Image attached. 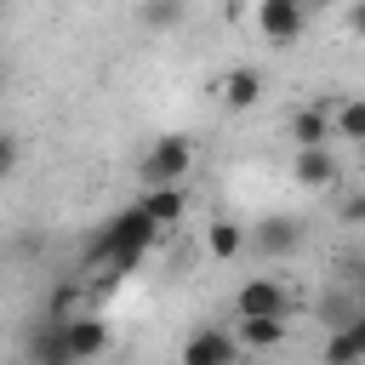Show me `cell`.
Here are the masks:
<instances>
[{"mask_svg": "<svg viewBox=\"0 0 365 365\" xmlns=\"http://www.w3.org/2000/svg\"><path fill=\"white\" fill-rule=\"evenodd\" d=\"M257 29L274 46H291V40H302L308 11H302V0H257Z\"/></svg>", "mask_w": 365, "mask_h": 365, "instance_id": "4", "label": "cell"}, {"mask_svg": "<svg viewBox=\"0 0 365 365\" xmlns=\"http://www.w3.org/2000/svg\"><path fill=\"white\" fill-rule=\"evenodd\" d=\"M331 137H336L331 103H302V108L291 114V143H297V148H325Z\"/></svg>", "mask_w": 365, "mask_h": 365, "instance_id": "10", "label": "cell"}, {"mask_svg": "<svg viewBox=\"0 0 365 365\" xmlns=\"http://www.w3.org/2000/svg\"><path fill=\"white\" fill-rule=\"evenodd\" d=\"M154 240H160V228L143 217V205H125V211H114V217L97 228V240L86 245V268H91L97 279H120V274H131V268L154 251Z\"/></svg>", "mask_w": 365, "mask_h": 365, "instance_id": "1", "label": "cell"}, {"mask_svg": "<svg viewBox=\"0 0 365 365\" xmlns=\"http://www.w3.org/2000/svg\"><path fill=\"white\" fill-rule=\"evenodd\" d=\"M182 365H240V342H234V331H222V325H200V331L182 342Z\"/></svg>", "mask_w": 365, "mask_h": 365, "instance_id": "5", "label": "cell"}, {"mask_svg": "<svg viewBox=\"0 0 365 365\" xmlns=\"http://www.w3.org/2000/svg\"><path fill=\"white\" fill-rule=\"evenodd\" d=\"M29 365H74V354H68V336H63V319H40L34 331H29Z\"/></svg>", "mask_w": 365, "mask_h": 365, "instance_id": "11", "label": "cell"}, {"mask_svg": "<svg viewBox=\"0 0 365 365\" xmlns=\"http://www.w3.org/2000/svg\"><path fill=\"white\" fill-rule=\"evenodd\" d=\"M234 319H285V285L274 274H257L234 291Z\"/></svg>", "mask_w": 365, "mask_h": 365, "instance_id": "3", "label": "cell"}, {"mask_svg": "<svg viewBox=\"0 0 365 365\" xmlns=\"http://www.w3.org/2000/svg\"><path fill=\"white\" fill-rule=\"evenodd\" d=\"M348 29L365 40V0H354V6H348Z\"/></svg>", "mask_w": 365, "mask_h": 365, "instance_id": "21", "label": "cell"}, {"mask_svg": "<svg viewBox=\"0 0 365 365\" xmlns=\"http://www.w3.org/2000/svg\"><path fill=\"white\" fill-rule=\"evenodd\" d=\"M314 6H331V0H302V11H314Z\"/></svg>", "mask_w": 365, "mask_h": 365, "instance_id": "22", "label": "cell"}, {"mask_svg": "<svg viewBox=\"0 0 365 365\" xmlns=\"http://www.w3.org/2000/svg\"><path fill=\"white\" fill-rule=\"evenodd\" d=\"M342 217H348V222H365V194H354V200H342Z\"/></svg>", "mask_w": 365, "mask_h": 365, "instance_id": "20", "label": "cell"}, {"mask_svg": "<svg viewBox=\"0 0 365 365\" xmlns=\"http://www.w3.org/2000/svg\"><path fill=\"white\" fill-rule=\"evenodd\" d=\"M205 251H211L217 262H228V257H240V251H245V228H240L234 217H217V222L205 228Z\"/></svg>", "mask_w": 365, "mask_h": 365, "instance_id": "15", "label": "cell"}, {"mask_svg": "<svg viewBox=\"0 0 365 365\" xmlns=\"http://www.w3.org/2000/svg\"><path fill=\"white\" fill-rule=\"evenodd\" d=\"M291 177H297L302 188H336V182H342V165L331 160V148H297Z\"/></svg>", "mask_w": 365, "mask_h": 365, "instance_id": "12", "label": "cell"}, {"mask_svg": "<svg viewBox=\"0 0 365 365\" xmlns=\"http://www.w3.org/2000/svg\"><path fill=\"white\" fill-rule=\"evenodd\" d=\"M319 365H365V314H348V319L331 331Z\"/></svg>", "mask_w": 365, "mask_h": 365, "instance_id": "9", "label": "cell"}, {"mask_svg": "<svg viewBox=\"0 0 365 365\" xmlns=\"http://www.w3.org/2000/svg\"><path fill=\"white\" fill-rule=\"evenodd\" d=\"M262 68H251V63H240V68H228L222 80H217V97L234 108V114H245V108H257L262 103Z\"/></svg>", "mask_w": 365, "mask_h": 365, "instance_id": "7", "label": "cell"}, {"mask_svg": "<svg viewBox=\"0 0 365 365\" xmlns=\"http://www.w3.org/2000/svg\"><path fill=\"white\" fill-rule=\"evenodd\" d=\"M51 319H74V314H91V297L80 291V285H63L57 297H51V308H46Z\"/></svg>", "mask_w": 365, "mask_h": 365, "instance_id": "18", "label": "cell"}, {"mask_svg": "<svg viewBox=\"0 0 365 365\" xmlns=\"http://www.w3.org/2000/svg\"><path fill=\"white\" fill-rule=\"evenodd\" d=\"M188 171H194V143H188L182 131H160V137L143 148V160H137V177H143L148 188L188 182Z\"/></svg>", "mask_w": 365, "mask_h": 365, "instance_id": "2", "label": "cell"}, {"mask_svg": "<svg viewBox=\"0 0 365 365\" xmlns=\"http://www.w3.org/2000/svg\"><path fill=\"white\" fill-rule=\"evenodd\" d=\"M17 154H23V143H17V131H0V182L17 171Z\"/></svg>", "mask_w": 365, "mask_h": 365, "instance_id": "19", "label": "cell"}, {"mask_svg": "<svg viewBox=\"0 0 365 365\" xmlns=\"http://www.w3.org/2000/svg\"><path fill=\"white\" fill-rule=\"evenodd\" d=\"M63 336H68L74 365H91V359L108 354V325H103L97 314H74V319H63Z\"/></svg>", "mask_w": 365, "mask_h": 365, "instance_id": "6", "label": "cell"}, {"mask_svg": "<svg viewBox=\"0 0 365 365\" xmlns=\"http://www.w3.org/2000/svg\"><path fill=\"white\" fill-rule=\"evenodd\" d=\"M234 342H240V348L268 354V348H279V342H285V319H240V325H234Z\"/></svg>", "mask_w": 365, "mask_h": 365, "instance_id": "14", "label": "cell"}, {"mask_svg": "<svg viewBox=\"0 0 365 365\" xmlns=\"http://www.w3.org/2000/svg\"><path fill=\"white\" fill-rule=\"evenodd\" d=\"M262 257H291L297 245H302V228H297V217H268V222H257V234H245Z\"/></svg>", "mask_w": 365, "mask_h": 365, "instance_id": "13", "label": "cell"}, {"mask_svg": "<svg viewBox=\"0 0 365 365\" xmlns=\"http://www.w3.org/2000/svg\"><path fill=\"white\" fill-rule=\"evenodd\" d=\"M188 17V0H137V23L143 29H177Z\"/></svg>", "mask_w": 365, "mask_h": 365, "instance_id": "16", "label": "cell"}, {"mask_svg": "<svg viewBox=\"0 0 365 365\" xmlns=\"http://www.w3.org/2000/svg\"><path fill=\"white\" fill-rule=\"evenodd\" d=\"M331 125H336V137L365 143V97H342V103H331Z\"/></svg>", "mask_w": 365, "mask_h": 365, "instance_id": "17", "label": "cell"}, {"mask_svg": "<svg viewBox=\"0 0 365 365\" xmlns=\"http://www.w3.org/2000/svg\"><path fill=\"white\" fill-rule=\"evenodd\" d=\"M143 217L160 228V234H171L177 222H182V211H188V194H182V182H165V188H143Z\"/></svg>", "mask_w": 365, "mask_h": 365, "instance_id": "8", "label": "cell"}]
</instances>
